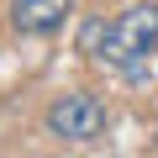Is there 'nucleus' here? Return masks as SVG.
Returning a JSON list of instances; mask_svg holds the SVG:
<instances>
[{"label": "nucleus", "mask_w": 158, "mask_h": 158, "mask_svg": "<svg viewBox=\"0 0 158 158\" xmlns=\"http://www.w3.org/2000/svg\"><path fill=\"white\" fill-rule=\"evenodd\" d=\"M79 48L100 63H111V69H121L127 79H142V58L158 48V6L148 0V6L121 11L116 21H90Z\"/></svg>", "instance_id": "obj_1"}, {"label": "nucleus", "mask_w": 158, "mask_h": 158, "mask_svg": "<svg viewBox=\"0 0 158 158\" xmlns=\"http://www.w3.org/2000/svg\"><path fill=\"white\" fill-rule=\"evenodd\" d=\"M48 132H53L58 142H95V137L106 132V100H100V95H85V90L53 100Z\"/></svg>", "instance_id": "obj_2"}, {"label": "nucleus", "mask_w": 158, "mask_h": 158, "mask_svg": "<svg viewBox=\"0 0 158 158\" xmlns=\"http://www.w3.org/2000/svg\"><path fill=\"white\" fill-rule=\"evenodd\" d=\"M74 11V0H11V27L27 37H53Z\"/></svg>", "instance_id": "obj_3"}]
</instances>
